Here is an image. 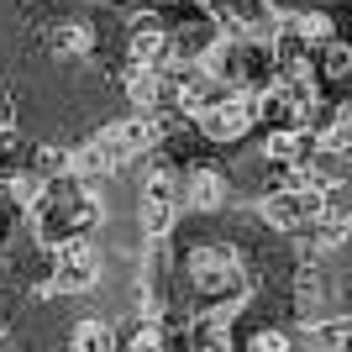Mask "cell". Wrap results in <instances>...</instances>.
Here are the masks:
<instances>
[{
    "instance_id": "cell-11",
    "label": "cell",
    "mask_w": 352,
    "mask_h": 352,
    "mask_svg": "<svg viewBox=\"0 0 352 352\" xmlns=\"http://www.w3.org/2000/svg\"><path fill=\"white\" fill-rule=\"evenodd\" d=\"M174 221H179L174 200H163V195H142V200H137V232H142L147 242H163V236L174 232Z\"/></svg>"
},
{
    "instance_id": "cell-16",
    "label": "cell",
    "mask_w": 352,
    "mask_h": 352,
    "mask_svg": "<svg viewBox=\"0 0 352 352\" xmlns=\"http://www.w3.org/2000/svg\"><path fill=\"white\" fill-rule=\"evenodd\" d=\"M47 43H53V53H63V58H85L89 47H95V32H89L85 21H58Z\"/></svg>"
},
{
    "instance_id": "cell-18",
    "label": "cell",
    "mask_w": 352,
    "mask_h": 352,
    "mask_svg": "<svg viewBox=\"0 0 352 352\" xmlns=\"http://www.w3.org/2000/svg\"><path fill=\"white\" fill-rule=\"evenodd\" d=\"M248 352H294V337L279 331V326H258L248 337Z\"/></svg>"
},
{
    "instance_id": "cell-15",
    "label": "cell",
    "mask_w": 352,
    "mask_h": 352,
    "mask_svg": "<svg viewBox=\"0 0 352 352\" xmlns=\"http://www.w3.org/2000/svg\"><path fill=\"white\" fill-rule=\"evenodd\" d=\"M121 342H116V331L100 321V316H85V321L74 326V342H69V352H116Z\"/></svg>"
},
{
    "instance_id": "cell-10",
    "label": "cell",
    "mask_w": 352,
    "mask_h": 352,
    "mask_svg": "<svg viewBox=\"0 0 352 352\" xmlns=\"http://www.w3.org/2000/svg\"><path fill=\"white\" fill-rule=\"evenodd\" d=\"M263 158L274 163V168L316 158V132H310V126H274V132L263 137Z\"/></svg>"
},
{
    "instance_id": "cell-1",
    "label": "cell",
    "mask_w": 352,
    "mask_h": 352,
    "mask_svg": "<svg viewBox=\"0 0 352 352\" xmlns=\"http://www.w3.org/2000/svg\"><path fill=\"white\" fill-rule=\"evenodd\" d=\"M184 279H190L195 294H206V300L236 294L242 289V258H236L226 242H200V248L184 258Z\"/></svg>"
},
{
    "instance_id": "cell-19",
    "label": "cell",
    "mask_w": 352,
    "mask_h": 352,
    "mask_svg": "<svg viewBox=\"0 0 352 352\" xmlns=\"http://www.w3.org/2000/svg\"><path fill=\"white\" fill-rule=\"evenodd\" d=\"M126 352H163V331L153 321H137V331L126 337Z\"/></svg>"
},
{
    "instance_id": "cell-17",
    "label": "cell",
    "mask_w": 352,
    "mask_h": 352,
    "mask_svg": "<svg viewBox=\"0 0 352 352\" xmlns=\"http://www.w3.org/2000/svg\"><path fill=\"white\" fill-rule=\"evenodd\" d=\"M316 74L321 79H352V43H342V37H331V43H321V53H316Z\"/></svg>"
},
{
    "instance_id": "cell-4",
    "label": "cell",
    "mask_w": 352,
    "mask_h": 352,
    "mask_svg": "<svg viewBox=\"0 0 352 352\" xmlns=\"http://www.w3.org/2000/svg\"><path fill=\"white\" fill-rule=\"evenodd\" d=\"M95 279H100V248L89 242V232H69L58 242L53 284H58L63 294H85V289H95Z\"/></svg>"
},
{
    "instance_id": "cell-7",
    "label": "cell",
    "mask_w": 352,
    "mask_h": 352,
    "mask_svg": "<svg viewBox=\"0 0 352 352\" xmlns=\"http://www.w3.org/2000/svg\"><path fill=\"white\" fill-rule=\"evenodd\" d=\"M168 21L158 11H137L132 16V32H126V53L132 63H168Z\"/></svg>"
},
{
    "instance_id": "cell-2",
    "label": "cell",
    "mask_w": 352,
    "mask_h": 352,
    "mask_svg": "<svg viewBox=\"0 0 352 352\" xmlns=\"http://www.w3.org/2000/svg\"><path fill=\"white\" fill-rule=\"evenodd\" d=\"M258 126V100H252V89H226L221 100H210L200 116H195V132L206 137L216 147H232Z\"/></svg>"
},
{
    "instance_id": "cell-5",
    "label": "cell",
    "mask_w": 352,
    "mask_h": 352,
    "mask_svg": "<svg viewBox=\"0 0 352 352\" xmlns=\"http://www.w3.org/2000/svg\"><path fill=\"white\" fill-rule=\"evenodd\" d=\"M95 142H100V147H105V153H111L116 163H126V158H147V153H153V147L163 142V121L142 111V116L111 121L105 132H95Z\"/></svg>"
},
{
    "instance_id": "cell-9",
    "label": "cell",
    "mask_w": 352,
    "mask_h": 352,
    "mask_svg": "<svg viewBox=\"0 0 352 352\" xmlns=\"http://www.w3.org/2000/svg\"><path fill=\"white\" fill-rule=\"evenodd\" d=\"M184 200H190L200 216H216V210H226V200H232V179L221 174V168H184Z\"/></svg>"
},
{
    "instance_id": "cell-6",
    "label": "cell",
    "mask_w": 352,
    "mask_h": 352,
    "mask_svg": "<svg viewBox=\"0 0 352 352\" xmlns=\"http://www.w3.org/2000/svg\"><path fill=\"white\" fill-rule=\"evenodd\" d=\"M168 85H174L168 63H132V69H126V79H121L126 100H132L137 111H147V116H158L163 105H168Z\"/></svg>"
},
{
    "instance_id": "cell-3",
    "label": "cell",
    "mask_w": 352,
    "mask_h": 352,
    "mask_svg": "<svg viewBox=\"0 0 352 352\" xmlns=\"http://www.w3.org/2000/svg\"><path fill=\"white\" fill-rule=\"evenodd\" d=\"M326 206H331V200H326L321 190H289V184H274V190L258 200V216H263L274 232H300V226H310Z\"/></svg>"
},
{
    "instance_id": "cell-20",
    "label": "cell",
    "mask_w": 352,
    "mask_h": 352,
    "mask_svg": "<svg viewBox=\"0 0 352 352\" xmlns=\"http://www.w3.org/2000/svg\"><path fill=\"white\" fill-rule=\"evenodd\" d=\"M190 6H216V0H190Z\"/></svg>"
},
{
    "instance_id": "cell-12",
    "label": "cell",
    "mask_w": 352,
    "mask_h": 352,
    "mask_svg": "<svg viewBox=\"0 0 352 352\" xmlns=\"http://www.w3.org/2000/svg\"><path fill=\"white\" fill-rule=\"evenodd\" d=\"M316 158H352V111H337L316 126Z\"/></svg>"
},
{
    "instance_id": "cell-8",
    "label": "cell",
    "mask_w": 352,
    "mask_h": 352,
    "mask_svg": "<svg viewBox=\"0 0 352 352\" xmlns=\"http://www.w3.org/2000/svg\"><path fill=\"white\" fill-rule=\"evenodd\" d=\"M216 43H221L216 16H206V21H184V27L168 32V63H206Z\"/></svg>"
},
{
    "instance_id": "cell-14",
    "label": "cell",
    "mask_w": 352,
    "mask_h": 352,
    "mask_svg": "<svg viewBox=\"0 0 352 352\" xmlns=\"http://www.w3.org/2000/svg\"><path fill=\"white\" fill-rule=\"evenodd\" d=\"M305 342L316 352H352V316H331V321H316L305 331Z\"/></svg>"
},
{
    "instance_id": "cell-13",
    "label": "cell",
    "mask_w": 352,
    "mask_h": 352,
    "mask_svg": "<svg viewBox=\"0 0 352 352\" xmlns=\"http://www.w3.org/2000/svg\"><path fill=\"white\" fill-rule=\"evenodd\" d=\"M137 184H142V195H163V200H179V195H184V174H179L168 158H147Z\"/></svg>"
}]
</instances>
